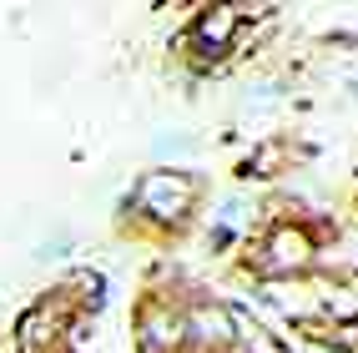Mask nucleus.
<instances>
[{
  "label": "nucleus",
  "instance_id": "obj_2",
  "mask_svg": "<svg viewBox=\"0 0 358 353\" xmlns=\"http://www.w3.org/2000/svg\"><path fill=\"white\" fill-rule=\"evenodd\" d=\"M227 26H232V15H217V20H202V36H207V41H222V36H227Z\"/></svg>",
  "mask_w": 358,
  "mask_h": 353
},
{
  "label": "nucleus",
  "instance_id": "obj_1",
  "mask_svg": "<svg viewBox=\"0 0 358 353\" xmlns=\"http://www.w3.org/2000/svg\"><path fill=\"white\" fill-rule=\"evenodd\" d=\"M141 197H147L152 212H177V207L187 202V182L172 187V177H152L147 187H141Z\"/></svg>",
  "mask_w": 358,
  "mask_h": 353
}]
</instances>
